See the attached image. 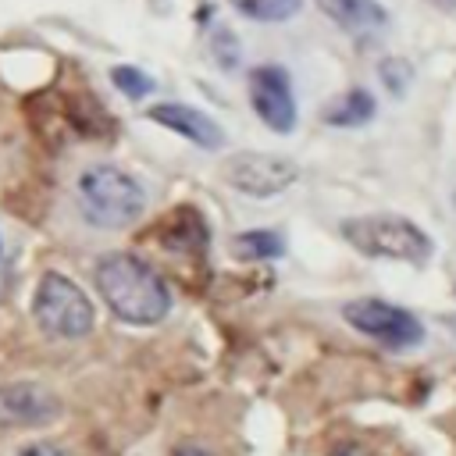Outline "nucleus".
<instances>
[{"instance_id": "f257e3e1", "label": "nucleus", "mask_w": 456, "mask_h": 456, "mask_svg": "<svg viewBox=\"0 0 456 456\" xmlns=\"http://www.w3.org/2000/svg\"><path fill=\"white\" fill-rule=\"evenodd\" d=\"M93 278L110 314L125 324H157L171 310V292L164 278L132 253H107L96 264Z\"/></svg>"}, {"instance_id": "2eb2a0df", "label": "nucleus", "mask_w": 456, "mask_h": 456, "mask_svg": "<svg viewBox=\"0 0 456 456\" xmlns=\"http://www.w3.org/2000/svg\"><path fill=\"white\" fill-rule=\"evenodd\" d=\"M378 75L385 78V86H388L395 96H403V89L410 86V75H413V71H410V64H406V61L388 57V61H381V64H378Z\"/></svg>"}, {"instance_id": "aec40b11", "label": "nucleus", "mask_w": 456, "mask_h": 456, "mask_svg": "<svg viewBox=\"0 0 456 456\" xmlns=\"http://www.w3.org/2000/svg\"><path fill=\"white\" fill-rule=\"evenodd\" d=\"M0 249H4V242H0Z\"/></svg>"}, {"instance_id": "f3484780", "label": "nucleus", "mask_w": 456, "mask_h": 456, "mask_svg": "<svg viewBox=\"0 0 456 456\" xmlns=\"http://www.w3.org/2000/svg\"><path fill=\"white\" fill-rule=\"evenodd\" d=\"M328 456H370L363 445H356V442H342V445H335Z\"/></svg>"}, {"instance_id": "20e7f679", "label": "nucleus", "mask_w": 456, "mask_h": 456, "mask_svg": "<svg viewBox=\"0 0 456 456\" xmlns=\"http://www.w3.org/2000/svg\"><path fill=\"white\" fill-rule=\"evenodd\" d=\"M32 317L50 338H86L93 331V303L68 274L46 271L32 296Z\"/></svg>"}, {"instance_id": "a211bd4d", "label": "nucleus", "mask_w": 456, "mask_h": 456, "mask_svg": "<svg viewBox=\"0 0 456 456\" xmlns=\"http://www.w3.org/2000/svg\"><path fill=\"white\" fill-rule=\"evenodd\" d=\"M167 456H214V452L203 449V445H178V449H171Z\"/></svg>"}, {"instance_id": "6ab92c4d", "label": "nucleus", "mask_w": 456, "mask_h": 456, "mask_svg": "<svg viewBox=\"0 0 456 456\" xmlns=\"http://www.w3.org/2000/svg\"><path fill=\"white\" fill-rule=\"evenodd\" d=\"M435 4H449V7H452V4H456V0H435Z\"/></svg>"}, {"instance_id": "0eeeda50", "label": "nucleus", "mask_w": 456, "mask_h": 456, "mask_svg": "<svg viewBox=\"0 0 456 456\" xmlns=\"http://www.w3.org/2000/svg\"><path fill=\"white\" fill-rule=\"evenodd\" d=\"M249 103L256 118L278 132L289 135L296 128V96H292V78L278 64H260L249 71Z\"/></svg>"}, {"instance_id": "f03ea898", "label": "nucleus", "mask_w": 456, "mask_h": 456, "mask_svg": "<svg viewBox=\"0 0 456 456\" xmlns=\"http://www.w3.org/2000/svg\"><path fill=\"white\" fill-rule=\"evenodd\" d=\"M78 210L96 228H128L146 210V189L114 164H93L75 182Z\"/></svg>"}, {"instance_id": "9d476101", "label": "nucleus", "mask_w": 456, "mask_h": 456, "mask_svg": "<svg viewBox=\"0 0 456 456\" xmlns=\"http://www.w3.org/2000/svg\"><path fill=\"white\" fill-rule=\"evenodd\" d=\"M314 4L342 32H353V36H370L388 25V11L378 0H314Z\"/></svg>"}, {"instance_id": "1a4fd4ad", "label": "nucleus", "mask_w": 456, "mask_h": 456, "mask_svg": "<svg viewBox=\"0 0 456 456\" xmlns=\"http://www.w3.org/2000/svg\"><path fill=\"white\" fill-rule=\"evenodd\" d=\"M61 403L32 381H14V385H0V420L4 424H46L50 417H57Z\"/></svg>"}, {"instance_id": "ddd939ff", "label": "nucleus", "mask_w": 456, "mask_h": 456, "mask_svg": "<svg viewBox=\"0 0 456 456\" xmlns=\"http://www.w3.org/2000/svg\"><path fill=\"white\" fill-rule=\"evenodd\" d=\"M232 7L249 21H289L299 14L303 0H232Z\"/></svg>"}, {"instance_id": "4468645a", "label": "nucleus", "mask_w": 456, "mask_h": 456, "mask_svg": "<svg viewBox=\"0 0 456 456\" xmlns=\"http://www.w3.org/2000/svg\"><path fill=\"white\" fill-rule=\"evenodd\" d=\"M110 82L128 96V100H142L146 93H153V78L139 68H128V64H118L110 68Z\"/></svg>"}, {"instance_id": "6e6552de", "label": "nucleus", "mask_w": 456, "mask_h": 456, "mask_svg": "<svg viewBox=\"0 0 456 456\" xmlns=\"http://www.w3.org/2000/svg\"><path fill=\"white\" fill-rule=\"evenodd\" d=\"M146 118L157 121V125H164V128H171V132H178V135H185L189 142H196L203 150H221L224 146L221 125L207 110H200V107H189V103H157V107H150Z\"/></svg>"}, {"instance_id": "7ed1b4c3", "label": "nucleus", "mask_w": 456, "mask_h": 456, "mask_svg": "<svg viewBox=\"0 0 456 456\" xmlns=\"http://www.w3.org/2000/svg\"><path fill=\"white\" fill-rule=\"evenodd\" d=\"M342 239L374 260H406V264H428L435 242L420 224H413L403 214H360L346 217Z\"/></svg>"}, {"instance_id": "dca6fc26", "label": "nucleus", "mask_w": 456, "mask_h": 456, "mask_svg": "<svg viewBox=\"0 0 456 456\" xmlns=\"http://www.w3.org/2000/svg\"><path fill=\"white\" fill-rule=\"evenodd\" d=\"M18 456H71V452L61 449V445H53V442H32V445H25Z\"/></svg>"}, {"instance_id": "f8f14e48", "label": "nucleus", "mask_w": 456, "mask_h": 456, "mask_svg": "<svg viewBox=\"0 0 456 456\" xmlns=\"http://www.w3.org/2000/svg\"><path fill=\"white\" fill-rule=\"evenodd\" d=\"M235 253L242 260H278L285 253V239L274 232V228H253V232H242L235 235Z\"/></svg>"}, {"instance_id": "9b49d317", "label": "nucleus", "mask_w": 456, "mask_h": 456, "mask_svg": "<svg viewBox=\"0 0 456 456\" xmlns=\"http://www.w3.org/2000/svg\"><path fill=\"white\" fill-rule=\"evenodd\" d=\"M374 110H378V103H374V96L363 89V86H353V89H346L342 96H335L328 107H324V125H331V128H360V125H367L370 118H374Z\"/></svg>"}, {"instance_id": "423d86ee", "label": "nucleus", "mask_w": 456, "mask_h": 456, "mask_svg": "<svg viewBox=\"0 0 456 456\" xmlns=\"http://www.w3.org/2000/svg\"><path fill=\"white\" fill-rule=\"evenodd\" d=\"M296 178H299V164L281 157V153L242 150V153H232L224 164V182L246 196H256V200L285 192Z\"/></svg>"}, {"instance_id": "39448f33", "label": "nucleus", "mask_w": 456, "mask_h": 456, "mask_svg": "<svg viewBox=\"0 0 456 456\" xmlns=\"http://www.w3.org/2000/svg\"><path fill=\"white\" fill-rule=\"evenodd\" d=\"M342 317L349 328H356L360 335H370L374 342L388 346V349H410L417 342H424V324L395 306V303H385V299H353L342 306Z\"/></svg>"}]
</instances>
